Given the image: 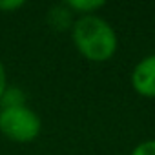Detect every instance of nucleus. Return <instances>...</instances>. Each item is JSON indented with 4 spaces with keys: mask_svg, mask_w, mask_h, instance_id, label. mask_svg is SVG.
Here are the masks:
<instances>
[{
    "mask_svg": "<svg viewBox=\"0 0 155 155\" xmlns=\"http://www.w3.org/2000/svg\"><path fill=\"white\" fill-rule=\"evenodd\" d=\"M69 31L75 49L90 62H108L119 49L113 26L99 15L77 17Z\"/></svg>",
    "mask_w": 155,
    "mask_h": 155,
    "instance_id": "f257e3e1",
    "label": "nucleus"
},
{
    "mask_svg": "<svg viewBox=\"0 0 155 155\" xmlns=\"http://www.w3.org/2000/svg\"><path fill=\"white\" fill-rule=\"evenodd\" d=\"M42 131V120L28 104L15 108H0V133L6 139L26 144L33 142Z\"/></svg>",
    "mask_w": 155,
    "mask_h": 155,
    "instance_id": "f03ea898",
    "label": "nucleus"
},
{
    "mask_svg": "<svg viewBox=\"0 0 155 155\" xmlns=\"http://www.w3.org/2000/svg\"><path fill=\"white\" fill-rule=\"evenodd\" d=\"M131 88L137 95L155 99V53L142 57L131 69Z\"/></svg>",
    "mask_w": 155,
    "mask_h": 155,
    "instance_id": "7ed1b4c3",
    "label": "nucleus"
},
{
    "mask_svg": "<svg viewBox=\"0 0 155 155\" xmlns=\"http://www.w3.org/2000/svg\"><path fill=\"white\" fill-rule=\"evenodd\" d=\"M73 22H75V15L69 11V8L66 4H58V6L51 8L48 13V24L57 31L71 29Z\"/></svg>",
    "mask_w": 155,
    "mask_h": 155,
    "instance_id": "20e7f679",
    "label": "nucleus"
},
{
    "mask_svg": "<svg viewBox=\"0 0 155 155\" xmlns=\"http://www.w3.org/2000/svg\"><path fill=\"white\" fill-rule=\"evenodd\" d=\"M64 4L69 8V11L73 15H79V17L97 15V11L106 6L104 0H68V2H64Z\"/></svg>",
    "mask_w": 155,
    "mask_h": 155,
    "instance_id": "39448f33",
    "label": "nucleus"
},
{
    "mask_svg": "<svg viewBox=\"0 0 155 155\" xmlns=\"http://www.w3.org/2000/svg\"><path fill=\"white\" fill-rule=\"evenodd\" d=\"M24 104H26V93L22 91V88L17 86H8L2 99H0V108H15Z\"/></svg>",
    "mask_w": 155,
    "mask_h": 155,
    "instance_id": "423d86ee",
    "label": "nucleus"
},
{
    "mask_svg": "<svg viewBox=\"0 0 155 155\" xmlns=\"http://www.w3.org/2000/svg\"><path fill=\"white\" fill-rule=\"evenodd\" d=\"M130 155H155V139L139 142V144L131 150Z\"/></svg>",
    "mask_w": 155,
    "mask_h": 155,
    "instance_id": "0eeeda50",
    "label": "nucleus"
},
{
    "mask_svg": "<svg viewBox=\"0 0 155 155\" xmlns=\"http://www.w3.org/2000/svg\"><path fill=\"white\" fill-rule=\"evenodd\" d=\"M20 8H24L22 0H0V11H2V13L18 11Z\"/></svg>",
    "mask_w": 155,
    "mask_h": 155,
    "instance_id": "6e6552de",
    "label": "nucleus"
},
{
    "mask_svg": "<svg viewBox=\"0 0 155 155\" xmlns=\"http://www.w3.org/2000/svg\"><path fill=\"white\" fill-rule=\"evenodd\" d=\"M6 88H8V73H6V66L0 60V99H2Z\"/></svg>",
    "mask_w": 155,
    "mask_h": 155,
    "instance_id": "1a4fd4ad",
    "label": "nucleus"
}]
</instances>
